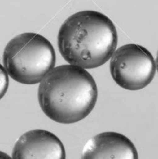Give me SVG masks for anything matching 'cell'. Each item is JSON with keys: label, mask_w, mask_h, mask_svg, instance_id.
Instances as JSON below:
<instances>
[{"label": "cell", "mask_w": 158, "mask_h": 159, "mask_svg": "<svg viewBox=\"0 0 158 159\" xmlns=\"http://www.w3.org/2000/svg\"><path fill=\"white\" fill-rule=\"evenodd\" d=\"M37 97L48 118L60 124H74L92 111L97 102L98 88L86 69L71 64L63 65L43 77Z\"/></svg>", "instance_id": "1"}, {"label": "cell", "mask_w": 158, "mask_h": 159, "mask_svg": "<svg viewBox=\"0 0 158 159\" xmlns=\"http://www.w3.org/2000/svg\"><path fill=\"white\" fill-rule=\"evenodd\" d=\"M9 88V75L4 66L0 64V99L6 95Z\"/></svg>", "instance_id": "7"}, {"label": "cell", "mask_w": 158, "mask_h": 159, "mask_svg": "<svg viewBox=\"0 0 158 159\" xmlns=\"http://www.w3.org/2000/svg\"><path fill=\"white\" fill-rule=\"evenodd\" d=\"M110 73L119 86L130 91L149 85L156 73V63L151 53L135 43L123 45L114 51L110 59Z\"/></svg>", "instance_id": "4"}, {"label": "cell", "mask_w": 158, "mask_h": 159, "mask_svg": "<svg viewBox=\"0 0 158 159\" xmlns=\"http://www.w3.org/2000/svg\"><path fill=\"white\" fill-rule=\"evenodd\" d=\"M0 158H10V156L2 152H0Z\"/></svg>", "instance_id": "8"}, {"label": "cell", "mask_w": 158, "mask_h": 159, "mask_svg": "<svg viewBox=\"0 0 158 159\" xmlns=\"http://www.w3.org/2000/svg\"><path fill=\"white\" fill-rule=\"evenodd\" d=\"M155 63H156V69L158 72V51H157V53H156V60H155Z\"/></svg>", "instance_id": "9"}, {"label": "cell", "mask_w": 158, "mask_h": 159, "mask_svg": "<svg viewBox=\"0 0 158 159\" xmlns=\"http://www.w3.org/2000/svg\"><path fill=\"white\" fill-rule=\"evenodd\" d=\"M81 158L137 159L138 153L127 137L116 132H103L87 142Z\"/></svg>", "instance_id": "6"}, {"label": "cell", "mask_w": 158, "mask_h": 159, "mask_svg": "<svg viewBox=\"0 0 158 159\" xmlns=\"http://www.w3.org/2000/svg\"><path fill=\"white\" fill-rule=\"evenodd\" d=\"M65 149L60 140L51 132L33 130L19 138L12 152V158L64 159Z\"/></svg>", "instance_id": "5"}, {"label": "cell", "mask_w": 158, "mask_h": 159, "mask_svg": "<svg viewBox=\"0 0 158 159\" xmlns=\"http://www.w3.org/2000/svg\"><path fill=\"white\" fill-rule=\"evenodd\" d=\"M118 35L116 26L105 14L84 10L70 16L57 35V45L68 63L85 69L106 63L116 51Z\"/></svg>", "instance_id": "2"}, {"label": "cell", "mask_w": 158, "mask_h": 159, "mask_svg": "<svg viewBox=\"0 0 158 159\" xmlns=\"http://www.w3.org/2000/svg\"><path fill=\"white\" fill-rule=\"evenodd\" d=\"M3 65L13 80L24 85L40 83L54 68L56 54L50 42L35 33L11 39L3 51Z\"/></svg>", "instance_id": "3"}]
</instances>
